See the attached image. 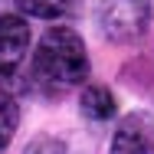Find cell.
<instances>
[{
	"mask_svg": "<svg viewBox=\"0 0 154 154\" xmlns=\"http://www.w3.org/2000/svg\"><path fill=\"white\" fill-rule=\"evenodd\" d=\"M75 7V0H17V10L36 20H59Z\"/></svg>",
	"mask_w": 154,
	"mask_h": 154,
	"instance_id": "7",
	"label": "cell"
},
{
	"mask_svg": "<svg viewBox=\"0 0 154 154\" xmlns=\"http://www.w3.org/2000/svg\"><path fill=\"white\" fill-rule=\"evenodd\" d=\"M151 23V7L148 0H102L95 10V26L108 43H138Z\"/></svg>",
	"mask_w": 154,
	"mask_h": 154,
	"instance_id": "2",
	"label": "cell"
},
{
	"mask_svg": "<svg viewBox=\"0 0 154 154\" xmlns=\"http://www.w3.org/2000/svg\"><path fill=\"white\" fill-rule=\"evenodd\" d=\"M23 154H72V144L59 134H36Z\"/></svg>",
	"mask_w": 154,
	"mask_h": 154,
	"instance_id": "8",
	"label": "cell"
},
{
	"mask_svg": "<svg viewBox=\"0 0 154 154\" xmlns=\"http://www.w3.org/2000/svg\"><path fill=\"white\" fill-rule=\"evenodd\" d=\"M108 154H154V115L151 112H128L112 134Z\"/></svg>",
	"mask_w": 154,
	"mask_h": 154,
	"instance_id": "4",
	"label": "cell"
},
{
	"mask_svg": "<svg viewBox=\"0 0 154 154\" xmlns=\"http://www.w3.org/2000/svg\"><path fill=\"white\" fill-rule=\"evenodd\" d=\"M17 125H20V105L13 98V89H7L0 82V154L7 151V144L13 141Z\"/></svg>",
	"mask_w": 154,
	"mask_h": 154,
	"instance_id": "6",
	"label": "cell"
},
{
	"mask_svg": "<svg viewBox=\"0 0 154 154\" xmlns=\"http://www.w3.org/2000/svg\"><path fill=\"white\" fill-rule=\"evenodd\" d=\"M79 112H82V118L92 125H102L108 122V118H115V112H118V102H115V92L108 89V85H85L82 95H79Z\"/></svg>",
	"mask_w": 154,
	"mask_h": 154,
	"instance_id": "5",
	"label": "cell"
},
{
	"mask_svg": "<svg viewBox=\"0 0 154 154\" xmlns=\"http://www.w3.org/2000/svg\"><path fill=\"white\" fill-rule=\"evenodd\" d=\"M30 49V23L17 13H0V82L17 75Z\"/></svg>",
	"mask_w": 154,
	"mask_h": 154,
	"instance_id": "3",
	"label": "cell"
},
{
	"mask_svg": "<svg viewBox=\"0 0 154 154\" xmlns=\"http://www.w3.org/2000/svg\"><path fill=\"white\" fill-rule=\"evenodd\" d=\"M148 7H151V17H154V0H148Z\"/></svg>",
	"mask_w": 154,
	"mask_h": 154,
	"instance_id": "9",
	"label": "cell"
},
{
	"mask_svg": "<svg viewBox=\"0 0 154 154\" xmlns=\"http://www.w3.org/2000/svg\"><path fill=\"white\" fill-rule=\"evenodd\" d=\"M33 79L46 92H69L89 79L85 39L72 26H49L33 49Z\"/></svg>",
	"mask_w": 154,
	"mask_h": 154,
	"instance_id": "1",
	"label": "cell"
}]
</instances>
